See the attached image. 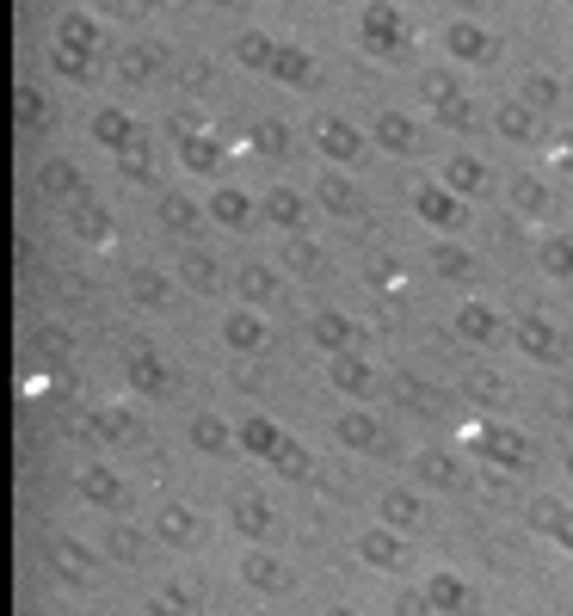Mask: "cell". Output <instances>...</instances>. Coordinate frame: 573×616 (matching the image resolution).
<instances>
[{"instance_id":"obj_1","label":"cell","mask_w":573,"mask_h":616,"mask_svg":"<svg viewBox=\"0 0 573 616\" xmlns=\"http://www.w3.org/2000/svg\"><path fill=\"white\" fill-rule=\"evenodd\" d=\"M241 450H247V457H260V462H272V469H278V475H290V481H302L315 469L309 450L296 444V438L272 414H247V419H241Z\"/></svg>"},{"instance_id":"obj_2","label":"cell","mask_w":573,"mask_h":616,"mask_svg":"<svg viewBox=\"0 0 573 616\" xmlns=\"http://www.w3.org/2000/svg\"><path fill=\"white\" fill-rule=\"evenodd\" d=\"M357 44L371 50L376 62H395L407 50V19L401 7H388V0H371L364 13H357Z\"/></svg>"},{"instance_id":"obj_3","label":"cell","mask_w":573,"mask_h":616,"mask_svg":"<svg viewBox=\"0 0 573 616\" xmlns=\"http://www.w3.org/2000/svg\"><path fill=\"white\" fill-rule=\"evenodd\" d=\"M419 99H426V111H432L438 123H450V130H469V123H475V106H469V92L456 87L450 68H426V75H419Z\"/></svg>"},{"instance_id":"obj_4","label":"cell","mask_w":573,"mask_h":616,"mask_svg":"<svg viewBox=\"0 0 573 616\" xmlns=\"http://www.w3.org/2000/svg\"><path fill=\"white\" fill-rule=\"evenodd\" d=\"M414 216L438 234H463L469 229V198L456 185H419L414 191Z\"/></svg>"},{"instance_id":"obj_5","label":"cell","mask_w":573,"mask_h":616,"mask_svg":"<svg viewBox=\"0 0 573 616\" xmlns=\"http://www.w3.org/2000/svg\"><path fill=\"white\" fill-rule=\"evenodd\" d=\"M315 148H321L327 161H340V167H364V148H371V136H364V130H352L340 111H315Z\"/></svg>"},{"instance_id":"obj_6","label":"cell","mask_w":573,"mask_h":616,"mask_svg":"<svg viewBox=\"0 0 573 616\" xmlns=\"http://www.w3.org/2000/svg\"><path fill=\"white\" fill-rule=\"evenodd\" d=\"M511 345L530 358V364H568V339H561V327L549 321V315H518V327H511Z\"/></svg>"},{"instance_id":"obj_7","label":"cell","mask_w":573,"mask_h":616,"mask_svg":"<svg viewBox=\"0 0 573 616\" xmlns=\"http://www.w3.org/2000/svg\"><path fill=\"white\" fill-rule=\"evenodd\" d=\"M222 345L241 358H260L265 345H272V321L260 315V302H234L229 315H222Z\"/></svg>"},{"instance_id":"obj_8","label":"cell","mask_w":573,"mask_h":616,"mask_svg":"<svg viewBox=\"0 0 573 616\" xmlns=\"http://www.w3.org/2000/svg\"><path fill=\"white\" fill-rule=\"evenodd\" d=\"M469 450L487 462H499V469H530V444H525V431H511V426H469Z\"/></svg>"},{"instance_id":"obj_9","label":"cell","mask_w":573,"mask_h":616,"mask_svg":"<svg viewBox=\"0 0 573 616\" xmlns=\"http://www.w3.org/2000/svg\"><path fill=\"white\" fill-rule=\"evenodd\" d=\"M75 487H80V499H87V506H99V512H124L130 506V481L118 475L111 462H80Z\"/></svg>"},{"instance_id":"obj_10","label":"cell","mask_w":573,"mask_h":616,"mask_svg":"<svg viewBox=\"0 0 573 616\" xmlns=\"http://www.w3.org/2000/svg\"><path fill=\"white\" fill-rule=\"evenodd\" d=\"M327 383L340 388L345 400H376V364L357 358L352 345H345V352H327Z\"/></svg>"},{"instance_id":"obj_11","label":"cell","mask_w":573,"mask_h":616,"mask_svg":"<svg viewBox=\"0 0 573 616\" xmlns=\"http://www.w3.org/2000/svg\"><path fill=\"white\" fill-rule=\"evenodd\" d=\"M444 50H450V62L481 68V62H494V31L475 25V19H450V25H444Z\"/></svg>"},{"instance_id":"obj_12","label":"cell","mask_w":573,"mask_h":616,"mask_svg":"<svg viewBox=\"0 0 573 616\" xmlns=\"http://www.w3.org/2000/svg\"><path fill=\"white\" fill-rule=\"evenodd\" d=\"M407 530H395V524H383V530H364L357 537V561L364 568H376V573H401L407 568Z\"/></svg>"},{"instance_id":"obj_13","label":"cell","mask_w":573,"mask_h":616,"mask_svg":"<svg viewBox=\"0 0 573 616\" xmlns=\"http://www.w3.org/2000/svg\"><path fill=\"white\" fill-rule=\"evenodd\" d=\"M203 210H210V222H217V229H253V222H260V204L247 198V191H241V185H217V191H210V204H203Z\"/></svg>"},{"instance_id":"obj_14","label":"cell","mask_w":573,"mask_h":616,"mask_svg":"<svg viewBox=\"0 0 573 616\" xmlns=\"http://www.w3.org/2000/svg\"><path fill=\"white\" fill-rule=\"evenodd\" d=\"M229 524L241 530V537H278V506H265V493H234L229 506Z\"/></svg>"},{"instance_id":"obj_15","label":"cell","mask_w":573,"mask_h":616,"mask_svg":"<svg viewBox=\"0 0 573 616\" xmlns=\"http://www.w3.org/2000/svg\"><path fill=\"white\" fill-rule=\"evenodd\" d=\"M191 450H203V457H229V450H241V426H229L222 414H191Z\"/></svg>"},{"instance_id":"obj_16","label":"cell","mask_w":573,"mask_h":616,"mask_svg":"<svg viewBox=\"0 0 573 616\" xmlns=\"http://www.w3.org/2000/svg\"><path fill=\"white\" fill-rule=\"evenodd\" d=\"M426 493H414V487H388L383 499H376V518L383 524H395V530H426Z\"/></svg>"},{"instance_id":"obj_17","label":"cell","mask_w":573,"mask_h":616,"mask_svg":"<svg viewBox=\"0 0 573 616\" xmlns=\"http://www.w3.org/2000/svg\"><path fill=\"white\" fill-rule=\"evenodd\" d=\"M315 198H321V210H333V216H357V210H364V191L352 185V173H345L340 161H333V167H321Z\"/></svg>"},{"instance_id":"obj_18","label":"cell","mask_w":573,"mask_h":616,"mask_svg":"<svg viewBox=\"0 0 573 616\" xmlns=\"http://www.w3.org/2000/svg\"><path fill=\"white\" fill-rule=\"evenodd\" d=\"M241 580H247L253 592H265V598L290 592V568H284L278 554H265V549H247V554H241Z\"/></svg>"},{"instance_id":"obj_19","label":"cell","mask_w":573,"mask_h":616,"mask_svg":"<svg viewBox=\"0 0 573 616\" xmlns=\"http://www.w3.org/2000/svg\"><path fill=\"white\" fill-rule=\"evenodd\" d=\"M93 142L111 148V154H124V148L142 142V130H136V118H130L124 106H106V111H93Z\"/></svg>"},{"instance_id":"obj_20","label":"cell","mask_w":573,"mask_h":616,"mask_svg":"<svg viewBox=\"0 0 573 616\" xmlns=\"http://www.w3.org/2000/svg\"><path fill=\"white\" fill-rule=\"evenodd\" d=\"M260 216L272 222V229L296 234L302 222H309V204H302V191H290V185H272V191L260 198Z\"/></svg>"},{"instance_id":"obj_21","label":"cell","mask_w":573,"mask_h":616,"mask_svg":"<svg viewBox=\"0 0 573 616\" xmlns=\"http://www.w3.org/2000/svg\"><path fill=\"white\" fill-rule=\"evenodd\" d=\"M333 438H340L345 450H383V426H376L371 407H345V414L333 419Z\"/></svg>"},{"instance_id":"obj_22","label":"cell","mask_w":573,"mask_h":616,"mask_svg":"<svg viewBox=\"0 0 573 616\" xmlns=\"http://www.w3.org/2000/svg\"><path fill=\"white\" fill-rule=\"evenodd\" d=\"M426 610H469L475 604V585L463 580V573H426Z\"/></svg>"},{"instance_id":"obj_23","label":"cell","mask_w":573,"mask_h":616,"mask_svg":"<svg viewBox=\"0 0 573 616\" xmlns=\"http://www.w3.org/2000/svg\"><path fill=\"white\" fill-rule=\"evenodd\" d=\"M56 44L93 56V50H99V7H75V13L56 19Z\"/></svg>"},{"instance_id":"obj_24","label":"cell","mask_w":573,"mask_h":616,"mask_svg":"<svg viewBox=\"0 0 573 616\" xmlns=\"http://www.w3.org/2000/svg\"><path fill=\"white\" fill-rule=\"evenodd\" d=\"M376 148H388V154H419V123L407 118V111H376Z\"/></svg>"},{"instance_id":"obj_25","label":"cell","mask_w":573,"mask_h":616,"mask_svg":"<svg viewBox=\"0 0 573 616\" xmlns=\"http://www.w3.org/2000/svg\"><path fill=\"white\" fill-rule=\"evenodd\" d=\"M272 80H284V87H315L321 68H315V56L302 44H278V56H272Z\"/></svg>"},{"instance_id":"obj_26","label":"cell","mask_w":573,"mask_h":616,"mask_svg":"<svg viewBox=\"0 0 573 616\" xmlns=\"http://www.w3.org/2000/svg\"><path fill=\"white\" fill-rule=\"evenodd\" d=\"M444 185H456L463 198H481V191L494 185V173H487V161H475V154H450V161H444Z\"/></svg>"},{"instance_id":"obj_27","label":"cell","mask_w":573,"mask_h":616,"mask_svg":"<svg viewBox=\"0 0 573 616\" xmlns=\"http://www.w3.org/2000/svg\"><path fill=\"white\" fill-rule=\"evenodd\" d=\"M530 518H537V530L555 542V549L573 554V506H561V499H537V506H530Z\"/></svg>"},{"instance_id":"obj_28","label":"cell","mask_w":573,"mask_h":616,"mask_svg":"<svg viewBox=\"0 0 573 616\" xmlns=\"http://www.w3.org/2000/svg\"><path fill=\"white\" fill-rule=\"evenodd\" d=\"M68 210H75V216H68V229H75L80 241H93V246H106V241H111V216L99 210V204L87 198V191H80V198H68Z\"/></svg>"},{"instance_id":"obj_29","label":"cell","mask_w":573,"mask_h":616,"mask_svg":"<svg viewBox=\"0 0 573 616\" xmlns=\"http://www.w3.org/2000/svg\"><path fill=\"white\" fill-rule=\"evenodd\" d=\"M179 167L186 173H217L222 167V142L198 136V130H179Z\"/></svg>"},{"instance_id":"obj_30","label":"cell","mask_w":573,"mask_h":616,"mask_svg":"<svg viewBox=\"0 0 573 616\" xmlns=\"http://www.w3.org/2000/svg\"><path fill=\"white\" fill-rule=\"evenodd\" d=\"M155 537L167 542V549H191V542H198V512L191 506H161Z\"/></svg>"},{"instance_id":"obj_31","label":"cell","mask_w":573,"mask_h":616,"mask_svg":"<svg viewBox=\"0 0 573 616\" xmlns=\"http://www.w3.org/2000/svg\"><path fill=\"white\" fill-rule=\"evenodd\" d=\"M234 284H241V302H260V308L272 302V296H278V272H272L265 260H241Z\"/></svg>"},{"instance_id":"obj_32","label":"cell","mask_w":573,"mask_h":616,"mask_svg":"<svg viewBox=\"0 0 573 616\" xmlns=\"http://www.w3.org/2000/svg\"><path fill=\"white\" fill-rule=\"evenodd\" d=\"M229 56L241 62V68H260V75H272V56H278V37H265V31H241L229 44Z\"/></svg>"},{"instance_id":"obj_33","label":"cell","mask_w":573,"mask_h":616,"mask_svg":"<svg viewBox=\"0 0 573 616\" xmlns=\"http://www.w3.org/2000/svg\"><path fill=\"white\" fill-rule=\"evenodd\" d=\"M124 376H130V388H142V395H155V388H167V364H161L148 345H136V352L124 358Z\"/></svg>"},{"instance_id":"obj_34","label":"cell","mask_w":573,"mask_h":616,"mask_svg":"<svg viewBox=\"0 0 573 616\" xmlns=\"http://www.w3.org/2000/svg\"><path fill=\"white\" fill-rule=\"evenodd\" d=\"M456 333L475 339V345H494V339H499V315L487 302H463V308H456Z\"/></svg>"},{"instance_id":"obj_35","label":"cell","mask_w":573,"mask_h":616,"mask_svg":"<svg viewBox=\"0 0 573 616\" xmlns=\"http://www.w3.org/2000/svg\"><path fill=\"white\" fill-rule=\"evenodd\" d=\"M511 210L525 216V222H542V216H549V185L518 173V179H511Z\"/></svg>"},{"instance_id":"obj_36","label":"cell","mask_w":573,"mask_h":616,"mask_svg":"<svg viewBox=\"0 0 573 616\" xmlns=\"http://www.w3.org/2000/svg\"><path fill=\"white\" fill-rule=\"evenodd\" d=\"M309 333H315L321 352H345V345H352V321H345L340 308H321V315L309 321Z\"/></svg>"},{"instance_id":"obj_37","label":"cell","mask_w":573,"mask_h":616,"mask_svg":"<svg viewBox=\"0 0 573 616\" xmlns=\"http://www.w3.org/2000/svg\"><path fill=\"white\" fill-rule=\"evenodd\" d=\"M414 481H419V487H456V457H444V450H419V457H414Z\"/></svg>"},{"instance_id":"obj_38","label":"cell","mask_w":573,"mask_h":616,"mask_svg":"<svg viewBox=\"0 0 573 616\" xmlns=\"http://www.w3.org/2000/svg\"><path fill=\"white\" fill-rule=\"evenodd\" d=\"M494 130H499L506 142H530V136H537V106H525V99H511V106H499Z\"/></svg>"},{"instance_id":"obj_39","label":"cell","mask_w":573,"mask_h":616,"mask_svg":"<svg viewBox=\"0 0 573 616\" xmlns=\"http://www.w3.org/2000/svg\"><path fill=\"white\" fill-rule=\"evenodd\" d=\"M537 265L549 277H561V284H573V234H549V241L537 246Z\"/></svg>"},{"instance_id":"obj_40","label":"cell","mask_w":573,"mask_h":616,"mask_svg":"<svg viewBox=\"0 0 573 616\" xmlns=\"http://www.w3.org/2000/svg\"><path fill=\"white\" fill-rule=\"evenodd\" d=\"M124 290H130V302H136V308H161V302H173V284H167L161 272H130Z\"/></svg>"},{"instance_id":"obj_41","label":"cell","mask_w":573,"mask_h":616,"mask_svg":"<svg viewBox=\"0 0 573 616\" xmlns=\"http://www.w3.org/2000/svg\"><path fill=\"white\" fill-rule=\"evenodd\" d=\"M37 191H44V198H80L87 185H80V173L68 167V161H49V167L37 173Z\"/></svg>"},{"instance_id":"obj_42","label":"cell","mask_w":573,"mask_h":616,"mask_svg":"<svg viewBox=\"0 0 573 616\" xmlns=\"http://www.w3.org/2000/svg\"><path fill=\"white\" fill-rule=\"evenodd\" d=\"M432 272L438 277H475V253H469L463 241H444V246H432Z\"/></svg>"},{"instance_id":"obj_43","label":"cell","mask_w":573,"mask_h":616,"mask_svg":"<svg viewBox=\"0 0 573 616\" xmlns=\"http://www.w3.org/2000/svg\"><path fill=\"white\" fill-rule=\"evenodd\" d=\"M284 265H290L296 277H321V246H315L309 234L296 229V234H290V246H284Z\"/></svg>"},{"instance_id":"obj_44","label":"cell","mask_w":573,"mask_h":616,"mask_svg":"<svg viewBox=\"0 0 573 616\" xmlns=\"http://www.w3.org/2000/svg\"><path fill=\"white\" fill-rule=\"evenodd\" d=\"M161 222H167V229H191V222H198V204H191L186 191H161Z\"/></svg>"},{"instance_id":"obj_45","label":"cell","mask_w":573,"mask_h":616,"mask_svg":"<svg viewBox=\"0 0 573 616\" xmlns=\"http://www.w3.org/2000/svg\"><path fill=\"white\" fill-rule=\"evenodd\" d=\"M469 395H475V400H487V407H506V400H511V388L499 383L494 370H469Z\"/></svg>"},{"instance_id":"obj_46","label":"cell","mask_w":573,"mask_h":616,"mask_svg":"<svg viewBox=\"0 0 573 616\" xmlns=\"http://www.w3.org/2000/svg\"><path fill=\"white\" fill-rule=\"evenodd\" d=\"M118 173H124V179H136V185H155V154L136 142V148L118 154Z\"/></svg>"},{"instance_id":"obj_47","label":"cell","mask_w":573,"mask_h":616,"mask_svg":"<svg viewBox=\"0 0 573 616\" xmlns=\"http://www.w3.org/2000/svg\"><path fill=\"white\" fill-rule=\"evenodd\" d=\"M518 99H525V106H537V111H549V106L561 99V87L542 75V68H530V75H525V92H518Z\"/></svg>"},{"instance_id":"obj_48","label":"cell","mask_w":573,"mask_h":616,"mask_svg":"<svg viewBox=\"0 0 573 616\" xmlns=\"http://www.w3.org/2000/svg\"><path fill=\"white\" fill-rule=\"evenodd\" d=\"M49 62H56V75H63V80H80V87L93 80V56H80V50H63V44H56V56H49Z\"/></svg>"},{"instance_id":"obj_49","label":"cell","mask_w":573,"mask_h":616,"mask_svg":"<svg viewBox=\"0 0 573 616\" xmlns=\"http://www.w3.org/2000/svg\"><path fill=\"white\" fill-rule=\"evenodd\" d=\"M13 106H19V123H32V130H44V123H49V99H44V92H25V87H19Z\"/></svg>"},{"instance_id":"obj_50","label":"cell","mask_w":573,"mask_h":616,"mask_svg":"<svg viewBox=\"0 0 573 616\" xmlns=\"http://www.w3.org/2000/svg\"><path fill=\"white\" fill-rule=\"evenodd\" d=\"M111 554H118V561H142V530L118 524V530H111Z\"/></svg>"},{"instance_id":"obj_51","label":"cell","mask_w":573,"mask_h":616,"mask_svg":"<svg viewBox=\"0 0 573 616\" xmlns=\"http://www.w3.org/2000/svg\"><path fill=\"white\" fill-rule=\"evenodd\" d=\"M56 568H63V573H87L93 561H87V549H80V542H56Z\"/></svg>"},{"instance_id":"obj_52","label":"cell","mask_w":573,"mask_h":616,"mask_svg":"<svg viewBox=\"0 0 573 616\" xmlns=\"http://www.w3.org/2000/svg\"><path fill=\"white\" fill-rule=\"evenodd\" d=\"M155 610H191V592H186V585H161Z\"/></svg>"},{"instance_id":"obj_53","label":"cell","mask_w":573,"mask_h":616,"mask_svg":"<svg viewBox=\"0 0 573 616\" xmlns=\"http://www.w3.org/2000/svg\"><path fill=\"white\" fill-rule=\"evenodd\" d=\"M186 272H191V284H198V290H210V284H217V265L203 260V253H191V260H186Z\"/></svg>"},{"instance_id":"obj_54","label":"cell","mask_w":573,"mask_h":616,"mask_svg":"<svg viewBox=\"0 0 573 616\" xmlns=\"http://www.w3.org/2000/svg\"><path fill=\"white\" fill-rule=\"evenodd\" d=\"M136 7H142V0H99V13H106V19H136Z\"/></svg>"},{"instance_id":"obj_55","label":"cell","mask_w":573,"mask_h":616,"mask_svg":"<svg viewBox=\"0 0 573 616\" xmlns=\"http://www.w3.org/2000/svg\"><path fill=\"white\" fill-rule=\"evenodd\" d=\"M555 167H561V173H573V136H561V148H555Z\"/></svg>"},{"instance_id":"obj_56","label":"cell","mask_w":573,"mask_h":616,"mask_svg":"<svg viewBox=\"0 0 573 616\" xmlns=\"http://www.w3.org/2000/svg\"><path fill=\"white\" fill-rule=\"evenodd\" d=\"M561 462H568V475H573V444H568V457H561Z\"/></svg>"},{"instance_id":"obj_57","label":"cell","mask_w":573,"mask_h":616,"mask_svg":"<svg viewBox=\"0 0 573 616\" xmlns=\"http://www.w3.org/2000/svg\"><path fill=\"white\" fill-rule=\"evenodd\" d=\"M568 419H573V400H568Z\"/></svg>"},{"instance_id":"obj_58","label":"cell","mask_w":573,"mask_h":616,"mask_svg":"<svg viewBox=\"0 0 573 616\" xmlns=\"http://www.w3.org/2000/svg\"><path fill=\"white\" fill-rule=\"evenodd\" d=\"M568 92H573V75H568Z\"/></svg>"}]
</instances>
